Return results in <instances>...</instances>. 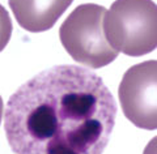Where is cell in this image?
I'll use <instances>...</instances> for the list:
<instances>
[{
    "mask_svg": "<svg viewBox=\"0 0 157 154\" xmlns=\"http://www.w3.org/2000/svg\"><path fill=\"white\" fill-rule=\"evenodd\" d=\"M115 116L114 97L98 74L56 66L12 94L4 130L14 154H102Z\"/></svg>",
    "mask_w": 157,
    "mask_h": 154,
    "instance_id": "obj_1",
    "label": "cell"
},
{
    "mask_svg": "<svg viewBox=\"0 0 157 154\" xmlns=\"http://www.w3.org/2000/svg\"><path fill=\"white\" fill-rule=\"evenodd\" d=\"M109 44L128 56H141L157 46V8L152 0H115L104 16Z\"/></svg>",
    "mask_w": 157,
    "mask_h": 154,
    "instance_id": "obj_2",
    "label": "cell"
},
{
    "mask_svg": "<svg viewBox=\"0 0 157 154\" xmlns=\"http://www.w3.org/2000/svg\"><path fill=\"white\" fill-rule=\"evenodd\" d=\"M105 13L102 6L82 4L71 12L59 30L66 51L75 62L89 68H102L118 56L104 34Z\"/></svg>",
    "mask_w": 157,
    "mask_h": 154,
    "instance_id": "obj_3",
    "label": "cell"
},
{
    "mask_svg": "<svg viewBox=\"0 0 157 154\" xmlns=\"http://www.w3.org/2000/svg\"><path fill=\"white\" fill-rule=\"evenodd\" d=\"M157 63L148 60L131 67L119 85V101L123 114L141 130L157 127Z\"/></svg>",
    "mask_w": 157,
    "mask_h": 154,
    "instance_id": "obj_4",
    "label": "cell"
},
{
    "mask_svg": "<svg viewBox=\"0 0 157 154\" xmlns=\"http://www.w3.org/2000/svg\"><path fill=\"white\" fill-rule=\"evenodd\" d=\"M73 0H8L22 29L32 33L51 29Z\"/></svg>",
    "mask_w": 157,
    "mask_h": 154,
    "instance_id": "obj_5",
    "label": "cell"
},
{
    "mask_svg": "<svg viewBox=\"0 0 157 154\" xmlns=\"http://www.w3.org/2000/svg\"><path fill=\"white\" fill-rule=\"evenodd\" d=\"M12 36V21L8 12L0 4V52L8 44Z\"/></svg>",
    "mask_w": 157,
    "mask_h": 154,
    "instance_id": "obj_6",
    "label": "cell"
},
{
    "mask_svg": "<svg viewBox=\"0 0 157 154\" xmlns=\"http://www.w3.org/2000/svg\"><path fill=\"white\" fill-rule=\"evenodd\" d=\"M3 108H4L3 99H2V97H0V122H2V116H3Z\"/></svg>",
    "mask_w": 157,
    "mask_h": 154,
    "instance_id": "obj_7",
    "label": "cell"
}]
</instances>
